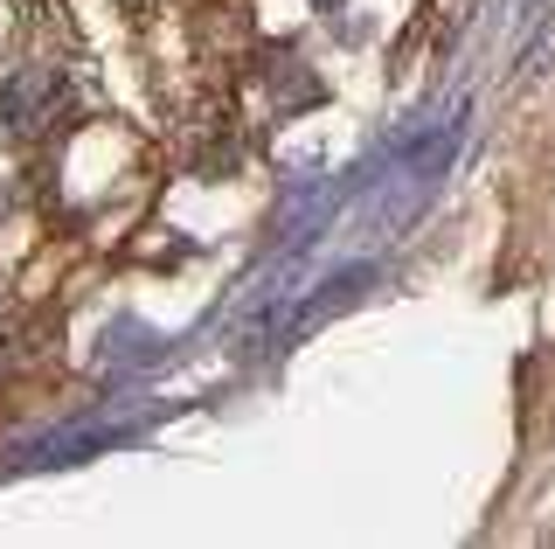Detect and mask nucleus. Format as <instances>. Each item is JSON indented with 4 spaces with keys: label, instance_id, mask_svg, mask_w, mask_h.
<instances>
[{
    "label": "nucleus",
    "instance_id": "obj_1",
    "mask_svg": "<svg viewBox=\"0 0 555 549\" xmlns=\"http://www.w3.org/2000/svg\"><path fill=\"white\" fill-rule=\"evenodd\" d=\"M0 105H8V126L22 132H42V126H56V105H63V77L49 71V63H28V71H14L8 77V91H0Z\"/></svg>",
    "mask_w": 555,
    "mask_h": 549
}]
</instances>
